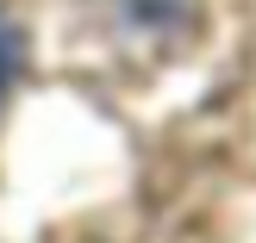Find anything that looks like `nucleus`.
<instances>
[{"label": "nucleus", "instance_id": "1", "mask_svg": "<svg viewBox=\"0 0 256 243\" xmlns=\"http://www.w3.org/2000/svg\"><path fill=\"white\" fill-rule=\"evenodd\" d=\"M19 62H25V37L12 31L6 19H0V94H6V81L19 75Z\"/></svg>", "mask_w": 256, "mask_h": 243}]
</instances>
